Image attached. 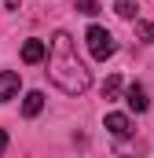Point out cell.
I'll use <instances>...</instances> for the list:
<instances>
[{
    "mask_svg": "<svg viewBox=\"0 0 154 158\" xmlns=\"http://www.w3.org/2000/svg\"><path fill=\"white\" fill-rule=\"evenodd\" d=\"M51 81L66 92V96H81L88 85H92V74L88 66L77 59V48H74V37L66 30H59L51 37Z\"/></svg>",
    "mask_w": 154,
    "mask_h": 158,
    "instance_id": "1",
    "label": "cell"
},
{
    "mask_svg": "<svg viewBox=\"0 0 154 158\" xmlns=\"http://www.w3.org/2000/svg\"><path fill=\"white\" fill-rule=\"evenodd\" d=\"M84 40H88V52H92V59H99V63H107V59L117 52L114 33H110V30H103V26H92V30L84 33Z\"/></svg>",
    "mask_w": 154,
    "mask_h": 158,
    "instance_id": "2",
    "label": "cell"
},
{
    "mask_svg": "<svg viewBox=\"0 0 154 158\" xmlns=\"http://www.w3.org/2000/svg\"><path fill=\"white\" fill-rule=\"evenodd\" d=\"M18 85H22V77H18L15 70H0V103L15 99V96H18Z\"/></svg>",
    "mask_w": 154,
    "mask_h": 158,
    "instance_id": "3",
    "label": "cell"
},
{
    "mask_svg": "<svg viewBox=\"0 0 154 158\" xmlns=\"http://www.w3.org/2000/svg\"><path fill=\"white\" fill-rule=\"evenodd\" d=\"M44 55H48V44H44V40L30 37L26 44H22V63H30V66H33V63H40Z\"/></svg>",
    "mask_w": 154,
    "mask_h": 158,
    "instance_id": "4",
    "label": "cell"
},
{
    "mask_svg": "<svg viewBox=\"0 0 154 158\" xmlns=\"http://www.w3.org/2000/svg\"><path fill=\"white\" fill-rule=\"evenodd\" d=\"M107 132L117 136V140H125V136H132V121L125 114H107Z\"/></svg>",
    "mask_w": 154,
    "mask_h": 158,
    "instance_id": "5",
    "label": "cell"
},
{
    "mask_svg": "<svg viewBox=\"0 0 154 158\" xmlns=\"http://www.w3.org/2000/svg\"><path fill=\"white\" fill-rule=\"evenodd\" d=\"M125 103H128V110H136V114H143V110L151 107V99H147V92H143L140 85H128V92H125Z\"/></svg>",
    "mask_w": 154,
    "mask_h": 158,
    "instance_id": "6",
    "label": "cell"
},
{
    "mask_svg": "<svg viewBox=\"0 0 154 158\" xmlns=\"http://www.w3.org/2000/svg\"><path fill=\"white\" fill-rule=\"evenodd\" d=\"M40 110H44V92H30L26 103H22V114H26V118H37Z\"/></svg>",
    "mask_w": 154,
    "mask_h": 158,
    "instance_id": "7",
    "label": "cell"
},
{
    "mask_svg": "<svg viewBox=\"0 0 154 158\" xmlns=\"http://www.w3.org/2000/svg\"><path fill=\"white\" fill-rule=\"evenodd\" d=\"M114 11L121 19H136V11H140V0H114Z\"/></svg>",
    "mask_w": 154,
    "mask_h": 158,
    "instance_id": "8",
    "label": "cell"
},
{
    "mask_svg": "<svg viewBox=\"0 0 154 158\" xmlns=\"http://www.w3.org/2000/svg\"><path fill=\"white\" fill-rule=\"evenodd\" d=\"M136 37L143 40V44H154V22H143V19H140V22H136Z\"/></svg>",
    "mask_w": 154,
    "mask_h": 158,
    "instance_id": "9",
    "label": "cell"
},
{
    "mask_svg": "<svg viewBox=\"0 0 154 158\" xmlns=\"http://www.w3.org/2000/svg\"><path fill=\"white\" fill-rule=\"evenodd\" d=\"M117 92H121V77H107L103 81V99H117Z\"/></svg>",
    "mask_w": 154,
    "mask_h": 158,
    "instance_id": "10",
    "label": "cell"
},
{
    "mask_svg": "<svg viewBox=\"0 0 154 158\" xmlns=\"http://www.w3.org/2000/svg\"><path fill=\"white\" fill-rule=\"evenodd\" d=\"M74 11H81V15H99V0H77Z\"/></svg>",
    "mask_w": 154,
    "mask_h": 158,
    "instance_id": "11",
    "label": "cell"
},
{
    "mask_svg": "<svg viewBox=\"0 0 154 158\" xmlns=\"http://www.w3.org/2000/svg\"><path fill=\"white\" fill-rule=\"evenodd\" d=\"M4 147H7V132L0 129V151H4Z\"/></svg>",
    "mask_w": 154,
    "mask_h": 158,
    "instance_id": "12",
    "label": "cell"
}]
</instances>
